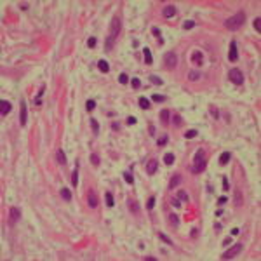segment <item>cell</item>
I'll list each match as a JSON object with an SVG mask.
<instances>
[{"instance_id":"30","label":"cell","mask_w":261,"mask_h":261,"mask_svg":"<svg viewBox=\"0 0 261 261\" xmlns=\"http://www.w3.org/2000/svg\"><path fill=\"white\" fill-rule=\"evenodd\" d=\"M89 122H91V127H92L94 134H98V132H99V124H98V120H96L94 117H91V118H89Z\"/></svg>"},{"instance_id":"35","label":"cell","mask_w":261,"mask_h":261,"mask_svg":"<svg viewBox=\"0 0 261 261\" xmlns=\"http://www.w3.org/2000/svg\"><path fill=\"white\" fill-rule=\"evenodd\" d=\"M167 98L166 96H162V94H153L151 96V101H155V103H162V101H166Z\"/></svg>"},{"instance_id":"36","label":"cell","mask_w":261,"mask_h":261,"mask_svg":"<svg viewBox=\"0 0 261 261\" xmlns=\"http://www.w3.org/2000/svg\"><path fill=\"white\" fill-rule=\"evenodd\" d=\"M197 134H199V130L190 129V130H186V132H185V138H186V139H191V138H197Z\"/></svg>"},{"instance_id":"50","label":"cell","mask_w":261,"mask_h":261,"mask_svg":"<svg viewBox=\"0 0 261 261\" xmlns=\"http://www.w3.org/2000/svg\"><path fill=\"white\" fill-rule=\"evenodd\" d=\"M171 204H172V205H174V207H176V209H178V207L181 205V202H179V199L176 197V199H172V200H171Z\"/></svg>"},{"instance_id":"26","label":"cell","mask_w":261,"mask_h":261,"mask_svg":"<svg viewBox=\"0 0 261 261\" xmlns=\"http://www.w3.org/2000/svg\"><path fill=\"white\" fill-rule=\"evenodd\" d=\"M167 141H169L167 134H162V136H158V138H157V145H158V146H166V145H167Z\"/></svg>"},{"instance_id":"47","label":"cell","mask_w":261,"mask_h":261,"mask_svg":"<svg viewBox=\"0 0 261 261\" xmlns=\"http://www.w3.org/2000/svg\"><path fill=\"white\" fill-rule=\"evenodd\" d=\"M96 42H98L96 37H91L89 40H87V47H89V49H94V47H96Z\"/></svg>"},{"instance_id":"39","label":"cell","mask_w":261,"mask_h":261,"mask_svg":"<svg viewBox=\"0 0 261 261\" xmlns=\"http://www.w3.org/2000/svg\"><path fill=\"white\" fill-rule=\"evenodd\" d=\"M72 185H73V186L78 185V169H75L73 174H72Z\"/></svg>"},{"instance_id":"32","label":"cell","mask_w":261,"mask_h":261,"mask_svg":"<svg viewBox=\"0 0 261 261\" xmlns=\"http://www.w3.org/2000/svg\"><path fill=\"white\" fill-rule=\"evenodd\" d=\"M138 103H139V106H141L143 110H148V108H150V101L146 99V98H139V101H138Z\"/></svg>"},{"instance_id":"7","label":"cell","mask_w":261,"mask_h":261,"mask_svg":"<svg viewBox=\"0 0 261 261\" xmlns=\"http://www.w3.org/2000/svg\"><path fill=\"white\" fill-rule=\"evenodd\" d=\"M237 59H239V49H237V42H235V40H232V42H230V52H228V61L235 63Z\"/></svg>"},{"instance_id":"12","label":"cell","mask_w":261,"mask_h":261,"mask_svg":"<svg viewBox=\"0 0 261 261\" xmlns=\"http://www.w3.org/2000/svg\"><path fill=\"white\" fill-rule=\"evenodd\" d=\"M190 59H191V63H195V65H202V63H204V54H202L200 51H193Z\"/></svg>"},{"instance_id":"45","label":"cell","mask_w":261,"mask_h":261,"mask_svg":"<svg viewBox=\"0 0 261 261\" xmlns=\"http://www.w3.org/2000/svg\"><path fill=\"white\" fill-rule=\"evenodd\" d=\"M254 30H256V33H260L261 32V18L254 19Z\"/></svg>"},{"instance_id":"24","label":"cell","mask_w":261,"mask_h":261,"mask_svg":"<svg viewBox=\"0 0 261 261\" xmlns=\"http://www.w3.org/2000/svg\"><path fill=\"white\" fill-rule=\"evenodd\" d=\"M61 197H63V200L70 202V200H72V191H70L68 188H61Z\"/></svg>"},{"instance_id":"56","label":"cell","mask_w":261,"mask_h":261,"mask_svg":"<svg viewBox=\"0 0 261 261\" xmlns=\"http://www.w3.org/2000/svg\"><path fill=\"white\" fill-rule=\"evenodd\" d=\"M223 244H224V245H230V244H232V239H230V237H226Z\"/></svg>"},{"instance_id":"16","label":"cell","mask_w":261,"mask_h":261,"mask_svg":"<svg viewBox=\"0 0 261 261\" xmlns=\"http://www.w3.org/2000/svg\"><path fill=\"white\" fill-rule=\"evenodd\" d=\"M169 118H171V112L169 110H162L160 112V122H162V125H169Z\"/></svg>"},{"instance_id":"27","label":"cell","mask_w":261,"mask_h":261,"mask_svg":"<svg viewBox=\"0 0 261 261\" xmlns=\"http://www.w3.org/2000/svg\"><path fill=\"white\" fill-rule=\"evenodd\" d=\"M209 113H211V117H212L214 120H218V118H219V110H218L216 106H212V105L209 106Z\"/></svg>"},{"instance_id":"48","label":"cell","mask_w":261,"mask_h":261,"mask_svg":"<svg viewBox=\"0 0 261 261\" xmlns=\"http://www.w3.org/2000/svg\"><path fill=\"white\" fill-rule=\"evenodd\" d=\"M193 26H195L193 21H185V23H183V30H191Z\"/></svg>"},{"instance_id":"20","label":"cell","mask_w":261,"mask_h":261,"mask_svg":"<svg viewBox=\"0 0 261 261\" xmlns=\"http://www.w3.org/2000/svg\"><path fill=\"white\" fill-rule=\"evenodd\" d=\"M200 77H202V73H200V72H197V70H191V72L188 73V80H191V82H197V80H200Z\"/></svg>"},{"instance_id":"33","label":"cell","mask_w":261,"mask_h":261,"mask_svg":"<svg viewBox=\"0 0 261 261\" xmlns=\"http://www.w3.org/2000/svg\"><path fill=\"white\" fill-rule=\"evenodd\" d=\"M242 195H240V190H235V205H237V207H240V205H242Z\"/></svg>"},{"instance_id":"49","label":"cell","mask_w":261,"mask_h":261,"mask_svg":"<svg viewBox=\"0 0 261 261\" xmlns=\"http://www.w3.org/2000/svg\"><path fill=\"white\" fill-rule=\"evenodd\" d=\"M91 162H92V166H99V157H98L96 153L91 155Z\"/></svg>"},{"instance_id":"51","label":"cell","mask_w":261,"mask_h":261,"mask_svg":"<svg viewBox=\"0 0 261 261\" xmlns=\"http://www.w3.org/2000/svg\"><path fill=\"white\" fill-rule=\"evenodd\" d=\"M221 188H223V190H228V188H230V183H228V179H226L224 176H223V186Z\"/></svg>"},{"instance_id":"60","label":"cell","mask_w":261,"mask_h":261,"mask_svg":"<svg viewBox=\"0 0 261 261\" xmlns=\"http://www.w3.org/2000/svg\"><path fill=\"white\" fill-rule=\"evenodd\" d=\"M21 9H24V11H26V9H28V4H26V2H23V4H21Z\"/></svg>"},{"instance_id":"53","label":"cell","mask_w":261,"mask_h":261,"mask_svg":"<svg viewBox=\"0 0 261 261\" xmlns=\"http://www.w3.org/2000/svg\"><path fill=\"white\" fill-rule=\"evenodd\" d=\"M112 129L113 130H118V129H120V124H118V122H112Z\"/></svg>"},{"instance_id":"17","label":"cell","mask_w":261,"mask_h":261,"mask_svg":"<svg viewBox=\"0 0 261 261\" xmlns=\"http://www.w3.org/2000/svg\"><path fill=\"white\" fill-rule=\"evenodd\" d=\"M19 124L26 125V105H24V101H21V118H19Z\"/></svg>"},{"instance_id":"8","label":"cell","mask_w":261,"mask_h":261,"mask_svg":"<svg viewBox=\"0 0 261 261\" xmlns=\"http://www.w3.org/2000/svg\"><path fill=\"white\" fill-rule=\"evenodd\" d=\"M19 216H21V211L18 207H11L9 209V226H14L16 221L19 219Z\"/></svg>"},{"instance_id":"40","label":"cell","mask_w":261,"mask_h":261,"mask_svg":"<svg viewBox=\"0 0 261 261\" xmlns=\"http://www.w3.org/2000/svg\"><path fill=\"white\" fill-rule=\"evenodd\" d=\"M118 82H120L122 85L129 84V77H127V73H120V77H118Z\"/></svg>"},{"instance_id":"22","label":"cell","mask_w":261,"mask_h":261,"mask_svg":"<svg viewBox=\"0 0 261 261\" xmlns=\"http://www.w3.org/2000/svg\"><path fill=\"white\" fill-rule=\"evenodd\" d=\"M172 125H174V127H181V125H183V118H181V115H178V113L172 115Z\"/></svg>"},{"instance_id":"41","label":"cell","mask_w":261,"mask_h":261,"mask_svg":"<svg viewBox=\"0 0 261 261\" xmlns=\"http://www.w3.org/2000/svg\"><path fill=\"white\" fill-rule=\"evenodd\" d=\"M178 199H179V202H181V200H185V202H186V200H188V193L185 191V190H179V191H178Z\"/></svg>"},{"instance_id":"28","label":"cell","mask_w":261,"mask_h":261,"mask_svg":"<svg viewBox=\"0 0 261 261\" xmlns=\"http://www.w3.org/2000/svg\"><path fill=\"white\" fill-rule=\"evenodd\" d=\"M169 223L172 224V226H174V228H178V226H179V219H178V216H176V214H169Z\"/></svg>"},{"instance_id":"44","label":"cell","mask_w":261,"mask_h":261,"mask_svg":"<svg viewBox=\"0 0 261 261\" xmlns=\"http://www.w3.org/2000/svg\"><path fill=\"white\" fill-rule=\"evenodd\" d=\"M155 200H157L155 197H150L148 199V202H146V209H148V211H151V209L155 207Z\"/></svg>"},{"instance_id":"38","label":"cell","mask_w":261,"mask_h":261,"mask_svg":"<svg viewBox=\"0 0 261 261\" xmlns=\"http://www.w3.org/2000/svg\"><path fill=\"white\" fill-rule=\"evenodd\" d=\"M158 239H160V240H164V242L167 244V245H172V240L169 239V237H167V235H166V233H162V232L158 233Z\"/></svg>"},{"instance_id":"14","label":"cell","mask_w":261,"mask_h":261,"mask_svg":"<svg viewBox=\"0 0 261 261\" xmlns=\"http://www.w3.org/2000/svg\"><path fill=\"white\" fill-rule=\"evenodd\" d=\"M174 14H176V7H174V5H166L164 11H162V16L167 18V19H171Z\"/></svg>"},{"instance_id":"29","label":"cell","mask_w":261,"mask_h":261,"mask_svg":"<svg viewBox=\"0 0 261 261\" xmlns=\"http://www.w3.org/2000/svg\"><path fill=\"white\" fill-rule=\"evenodd\" d=\"M174 160H176L174 153H166V155H164V162H166L167 166H171V164H174Z\"/></svg>"},{"instance_id":"55","label":"cell","mask_w":261,"mask_h":261,"mask_svg":"<svg viewBox=\"0 0 261 261\" xmlns=\"http://www.w3.org/2000/svg\"><path fill=\"white\" fill-rule=\"evenodd\" d=\"M197 235H199V228H193V230H191V237H193V239H195V237H197Z\"/></svg>"},{"instance_id":"15","label":"cell","mask_w":261,"mask_h":261,"mask_svg":"<svg viewBox=\"0 0 261 261\" xmlns=\"http://www.w3.org/2000/svg\"><path fill=\"white\" fill-rule=\"evenodd\" d=\"M181 181H183V178H181V174H174V176L171 178V181H169V188L172 190V188L179 186V185H181Z\"/></svg>"},{"instance_id":"25","label":"cell","mask_w":261,"mask_h":261,"mask_svg":"<svg viewBox=\"0 0 261 261\" xmlns=\"http://www.w3.org/2000/svg\"><path fill=\"white\" fill-rule=\"evenodd\" d=\"M143 54H145V63H146V65H151V63H153V57H151V52H150L148 47L143 49Z\"/></svg>"},{"instance_id":"3","label":"cell","mask_w":261,"mask_h":261,"mask_svg":"<svg viewBox=\"0 0 261 261\" xmlns=\"http://www.w3.org/2000/svg\"><path fill=\"white\" fill-rule=\"evenodd\" d=\"M228 78H230L235 85H242L244 84V75L239 68H232V70L228 72Z\"/></svg>"},{"instance_id":"52","label":"cell","mask_w":261,"mask_h":261,"mask_svg":"<svg viewBox=\"0 0 261 261\" xmlns=\"http://www.w3.org/2000/svg\"><path fill=\"white\" fill-rule=\"evenodd\" d=\"M226 202H228V199H226V197H219V199H218V204H219V205L226 204Z\"/></svg>"},{"instance_id":"62","label":"cell","mask_w":261,"mask_h":261,"mask_svg":"<svg viewBox=\"0 0 261 261\" xmlns=\"http://www.w3.org/2000/svg\"><path fill=\"white\" fill-rule=\"evenodd\" d=\"M214 228H216V232H219V230H221V224L216 223V224H214Z\"/></svg>"},{"instance_id":"21","label":"cell","mask_w":261,"mask_h":261,"mask_svg":"<svg viewBox=\"0 0 261 261\" xmlns=\"http://www.w3.org/2000/svg\"><path fill=\"white\" fill-rule=\"evenodd\" d=\"M56 158H57V162H59L61 166H65V164H66V155H65V151H63V150H57V151H56Z\"/></svg>"},{"instance_id":"18","label":"cell","mask_w":261,"mask_h":261,"mask_svg":"<svg viewBox=\"0 0 261 261\" xmlns=\"http://www.w3.org/2000/svg\"><path fill=\"white\" fill-rule=\"evenodd\" d=\"M98 68H99L103 73H108V72H110V65H108L105 59H99V61H98Z\"/></svg>"},{"instance_id":"31","label":"cell","mask_w":261,"mask_h":261,"mask_svg":"<svg viewBox=\"0 0 261 261\" xmlns=\"http://www.w3.org/2000/svg\"><path fill=\"white\" fill-rule=\"evenodd\" d=\"M151 33H153V37L158 38V42H160V44H164V40H162V33H160V30H158L157 26H153V28H151Z\"/></svg>"},{"instance_id":"43","label":"cell","mask_w":261,"mask_h":261,"mask_svg":"<svg viewBox=\"0 0 261 261\" xmlns=\"http://www.w3.org/2000/svg\"><path fill=\"white\" fill-rule=\"evenodd\" d=\"M124 179H125V183H127V185H132V183H134V178H132V174H130V172H124Z\"/></svg>"},{"instance_id":"1","label":"cell","mask_w":261,"mask_h":261,"mask_svg":"<svg viewBox=\"0 0 261 261\" xmlns=\"http://www.w3.org/2000/svg\"><path fill=\"white\" fill-rule=\"evenodd\" d=\"M191 172L199 174V172H204L205 171V151L202 148H199L195 151V157H193V166L190 167Z\"/></svg>"},{"instance_id":"13","label":"cell","mask_w":261,"mask_h":261,"mask_svg":"<svg viewBox=\"0 0 261 261\" xmlns=\"http://www.w3.org/2000/svg\"><path fill=\"white\" fill-rule=\"evenodd\" d=\"M127 207L130 209V212H132V214H139V211H141V209H139V204H138V200H134V199H129V200H127Z\"/></svg>"},{"instance_id":"59","label":"cell","mask_w":261,"mask_h":261,"mask_svg":"<svg viewBox=\"0 0 261 261\" xmlns=\"http://www.w3.org/2000/svg\"><path fill=\"white\" fill-rule=\"evenodd\" d=\"M216 216H218V218L223 216V209H218V211H216Z\"/></svg>"},{"instance_id":"6","label":"cell","mask_w":261,"mask_h":261,"mask_svg":"<svg viewBox=\"0 0 261 261\" xmlns=\"http://www.w3.org/2000/svg\"><path fill=\"white\" fill-rule=\"evenodd\" d=\"M164 63H166V66H167V68H174V66L178 65V56H176V52H172V51L166 52V56H164Z\"/></svg>"},{"instance_id":"11","label":"cell","mask_w":261,"mask_h":261,"mask_svg":"<svg viewBox=\"0 0 261 261\" xmlns=\"http://www.w3.org/2000/svg\"><path fill=\"white\" fill-rule=\"evenodd\" d=\"M11 110H12V105H11L9 101L2 99V101H0V115H2V117H5L7 113L11 112Z\"/></svg>"},{"instance_id":"23","label":"cell","mask_w":261,"mask_h":261,"mask_svg":"<svg viewBox=\"0 0 261 261\" xmlns=\"http://www.w3.org/2000/svg\"><path fill=\"white\" fill-rule=\"evenodd\" d=\"M105 202H106L108 207H113V205H115V200H113L112 191H106V193H105Z\"/></svg>"},{"instance_id":"4","label":"cell","mask_w":261,"mask_h":261,"mask_svg":"<svg viewBox=\"0 0 261 261\" xmlns=\"http://www.w3.org/2000/svg\"><path fill=\"white\" fill-rule=\"evenodd\" d=\"M118 33H120V18L118 16H113L112 23H110V35L108 37L115 40V38L118 37Z\"/></svg>"},{"instance_id":"10","label":"cell","mask_w":261,"mask_h":261,"mask_svg":"<svg viewBox=\"0 0 261 261\" xmlns=\"http://www.w3.org/2000/svg\"><path fill=\"white\" fill-rule=\"evenodd\" d=\"M98 195L94 193V190H89V193H87V205L91 207V209H94V207H98Z\"/></svg>"},{"instance_id":"2","label":"cell","mask_w":261,"mask_h":261,"mask_svg":"<svg viewBox=\"0 0 261 261\" xmlns=\"http://www.w3.org/2000/svg\"><path fill=\"white\" fill-rule=\"evenodd\" d=\"M244 23H245V14H244L242 11L240 12H237V14H233L232 18H228L224 21V26L228 28V30H232V32H235V30H239V28H242Z\"/></svg>"},{"instance_id":"57","label":"cell","mask_w":261,"mask_h":261,"mask_svg":"<svg viewBox=\"0 0 261 261\" xmlns=\"http://www.w3.org/2000/svg\"><path fill=\"white\" fill-rule=\"evenodd\" d=\"M145 260L146 261H157V258H153V256H145Z\"/></svg>"},{"instance_id":"5","label":"cell","mask_w":261,"mask_h":261,"mask_svg":"<svg viewBox=\"0 0 261 261\" xmlns=\"http://www.w3.org/2000/svg\"><path fill=\"white\" fill-rule=\"evenodd\" d=\"M240 251H242V244H235L233 247L226 249L223 254H221V260H232V258H235V256H237Z\"/></svg>"},{"instance_id":"9","label":"cell","mask_w":261,"mask_h":261,"mask_svg":"<svg viewBox=\"0 0 261 261\" xmlns=\"http://www.w3.org/2000/svg\"><path fill=\"white\" fill-rule=\"evenodd\" d=\"M157 169H158V160L157 158H150L148 162H146V174L153 176L157 172Z\"/></svg>"},{"instance_id":"58","label":"cell","mask_w":261,"mask_h":261,"mask_svg":"<svg viewBox=\"0 0 261 261\" xmlns=\"http://www.w3.org/2000/svg\"><path fill=\"white\" fill-rule=\"evenodd\" d=\"M150 134L155 136V125H150Z\"/></svg>"},{"instance_id":"46","label":"cell","mask_w":261,"mask_h":261,"mask_svg":"<svg viewBox=\"0 0 261 261\" xmlns=\"http://www.w3.org/2000/svg\"><path fill=\"white\" fill-rule=\"evenodd\" d=\"M130 85H132L134 89H139V87H141V80H139V78H132V80H130Z\"/></svg>"},{"instance_id":"61","label":"cell","mask_w":261,"mask_h":261,"mask_svg":"<svg viewBox=\"0 0 261 261\" xmlns=\"http://www.w3.org/2000/svg\"><path fill=\"white\" fill-rule=\"evenodd\" d=\"M239 232H240V230H239V228H233V230H232V235H237V233H239Z\"/></svg>"},{"instance_id":"42","label":"cell","mask_w":261,"mask_h":261,"mask_svg":"<svg viewBox=\"0 0 261 261\" xmlns=\"http://www.w3.org/2000/svg\"><path fill=\"white\" fill-rule=\"evenodd\" d=\"M44 89H45V87H40V91H38L37 98H35V105H37V106H40V105H42V99H40V98H42V94H44Z\"/></svg>"},{"instance_id":"19","label":"cell","mask_w":261,"mask_h":261,"mask_svg":"<svg viewBox=\"0 0 261 261\" xmlns=\"http://www.w3.org/2000/svg\"><path fill=\"white\" fill-rule=\"evenodd\" d=\"M230 158H232V153H230V151H223L221 157H219V164H221V166H226V164L230 162Z\"/></svg>"},{"instance_id":"37","label":"cell","mask_w":261,"mask_h":261,"mask_svg":"<svg viewBox=\"0 0 261 261\" xmlns=\"http://www.w3.org/2000/svg\"><path fill=\"white\" fill-rule=\"evenodd\" d=\"M85 108H87V112H92L94 108H96V101H94V99H87Z\"/></svg>"},{"instance_id":"54","label":"cell","mask_w":261,"mask_h":261,"mask_svg":"<svg viewBox=\"0 0 261 261\" xmlns=\"http://www.w3.org/2000/svg\"><path fill=\"white\" fill-rule=\"evenodd\" d=\"M127 124H129V125L136 124V118H134V117H129V118H127Z\"/></svg>"},{"instance_id":"34","label":"cell","mask_w":261,"mask_h":261,"mask_svg":"<svg viewBox=\"0 0 261 261\" xmlns=\"http://www.w3.org/2000/svg\"><path fill=\"white\" fill-rule=\"evenodd\" d=\"M150 82L151 84H155V85H162L164 82H162V78L160 77H157V75H150Z\"/></svg>"}]
</instances>
